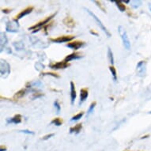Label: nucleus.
<instances>
[{"label":"nucleus","mask_w":151,"mask_h":151,"mask_svg":"<svg viewBox=\"0 0 151 151\" xmlns=\"http://www.w3.org/2000/svg\"><path fill=\"white\" fill-rule=\"evenodd\" d=\"M149 8H150V10H151V3H150V4H149Z\"/></svg>","instance_id":"35"},{"label":"nucleus","mask_w":151,"mask_h":151,"mask_svg":"<svg viewBox=\"0 0 151 151\" xmlns=\"http://www.w3.org/2000/svg\"><path fill=\"white\" fill-rule=\"evenodd\" d=\"M6 148H3V146H2V147H1V150H0V151H6Z\"/></svg>","instance_id":"34"},{"label":"nucleus","mask_w":151,"mask_h":151,"mask_svg":"<svg viewBox=\"0 0 151 151\" xmlns=\"http://www.w3.org/2000/svg\"><path fill=\"white\" fill-rule=\"evenodd\" d=\"M74 36H63V37H60L58 38H55V39H50V40L53 43H58V44H60V43H64V42H68V41H70L74 38Z\"/></svg>","instance_id":"6"},{"label":"nucleus","mask_w":151,"mask_h":151,"mask_svg":"<svg viewBox=\"0 0 151 151\" xmlns=\"http://www.w3.org/2000/svg\"><path fill=\"white\" fill-rule=\"evenodd\" d=\"M83 115H84V112H80L78 114L75 115L71 118V121H78V119H80L83 116Z\"/></svg>","instance_id":"26"},{"label":"nucleus","mask_w":151,"mask_h":151,"mask_svg":"<svg viewBox=\"0 0 151 151\" xmlns=\"http://www.w3.org/2000/svg\"><path fill=\"white\" fill-rule=\"evenodd\" d=\"M84 10H86V12L88 13V14H89L90 15V16H91L92 17H93V18L94 20L96 21V22L97 23V25H98V26H99V27L101 28V29L102 31H103V32H104V33H105V34L107 35V37H111V33H110V32H109V30L107 29L106 28H105V26H104V25H103V23L101 22V21L100 20L99 18H98V17H97V16H96V15L94 14L92 12L91 10H89V9H87V8H86V7H84Z\"/></svg>","instance_id":"3"},{"label":"nucleus","mask_w":151,"mask_h":151,"mask_svg":"<svg viewBox=\"0 0 151 151\" xmlns=\"http://www.w3.org/2000/svg\"><path fill=\"white\" fill-rule=\"evenodd\" d=\"M93 2L94 3H96L97 6H98V7H100V9H101V10L103 11V12H104V13L106 12V11H105V9L104 8V6H101V2H99V1H93Z\"/></svg>","instance_id":"28"},{"label":"nucleus","mask_w":151,"mask_h":151,"mask_svg":"<svg viewBox=\"0 0 151 151\" xmlns=\"http://www.w3.org/2000/svg\"><path fill=\"white\" fill-rule=\"evenodd\" d=\"M14 47L16 48V50H22L24 48V45L22 42H14Z\"/></svg>","instance_id":"25"},{"label":"nucleus","mask_w":151,"mask_h":151,"mask_svg":"<svg viewBox=\"0 0 151 151\" xmlns=\"http://www.w3.org/2000/svg\"><path fill=\"white\" fill-rule=\"evenodd\" d=\"M82 129V124H78L74 127H72L70 128V133H79Z\"/></svg>","instance_id":"17"},{"label":"nucleus","mask_w":151,"mask_h":151,"mask_svg":"<svg viewBox=\"0 0 151 151\" xmlns=\"http://www.w3.org/2000/svg\"><path fill=\"white\" fill-rule=\"evenodd\" d=\"M111 2H113V3H115L116 4L117 7H118V9H119L121 12H124V11H125V10H126V6H125V5H124V3H123L122 1H111Z\"/></svg>","instance_id":"18"},{"label":"nucleus","mask_w":151,"mask_h":151,"mask_svg":"<svg viewBox=\"0 0 151 151\" xmlns=\"http://www.w3.org/2000/svg\"><path fill=\"white\" fill-rule=\"evenodd\" d=\"M63 22L67 26H68L69 28H74V25H75V22H74V20L72 19L70 17H66L63 21Z\"/></svg>","instance_id":"16"},{"label":"nucleus","mask_w":151,"mask_h":151,"mask_svg":"<svg viewBox=\"0 0 151 151\" xmlns=\"http://www.w3.org/2000/svg\"><path fill=\"white\" fill-rule=\"evenodd\" d=\"M118 31H119V36L121 37L124 46L127 50H130L131 49V42H130V40H129L128 37H127L125 29L122 25H119L118 27Z\"/></svg>","instance_id":"1"},{"label":"nucleus","mask_w":151,"mask_h":151,"mask_svg":"<svg viewBox=\"0 0 151 151\" xmlns=\"http://www.w3.org/2000/svg\"><path fill=\"white\" fill-rule=\"evenodd\" d=\"M90 33L93 35H95V36H97V37H98V33L96 32H94V31H93V30H90Z\"/></svg>","instance_id":"33"},{"label":"nucleus","mask_w":151,"mask_h":151,"mask_svg":"<svg viewBox=\"0 0 151 151\" xmlns=\"http://www.w3.org/2000/svg\"><path fill=\"white\" fill-rule=\"evenodd\" d=\"M96 104H97V102H96V101L92 102L91 104H90V106H89V110H88V111H87L86 117L89 116V115L91 114L92 112H93L94 108H95V106H96Z\"/></svg>","instance_id":"22"},{"label":"nucleus","mask_w":151,"mask_h":151,"mask_svg":"<svg viewBox=\"0 0 151 151\" xmlns=\"http://www.w3.org/2000/svg\"><path fill=\"white\" fill-rule=\"evenodd\" d=\"M20 132L26 134H34V132L29 131V130H22V131H20Z\"/></svg>","instance_id":"29"},{"label":"nucleus","mask_w":151,"mask_h":151,"mask_svg":"<svg viewBox=\"0 0 151 151\" xmlns=\"http://www.w3.org/2000/svg\"><path fill=\"white\" fill-rule=\"evenodd\" d=\"M108 58H109V60L110 63H111L112 66L114 64V59H113V53L111 52V50L110 47H108Z\"/></svg>","instance_id":"19"},{"label":"nucleus","mask_w":151,"mask_h":151,"mask_svg":"<svg viewBox=\"0 0 151 151\" xmlns=\"http://www.w3.org/2000/svg\"><path fill=\"white\" fill-rule=\"evenodd\" d=\"M69 66V64L66 63L65 61H63V62H58L55 63H51L49 65V67L53 70H58V69H63V68H66Z\"/></svg>","instance_id":"9"},{"label":"nucleus","mask_w":151,"mask_h":151,"mask_svg":"<svg viewBox=\"0 0 151 151\" xmlns=\"http://www.w3.org/2000/svg\"><path fill=\"white\" fill-rule=\"evenodd\" d=\"M55 135V134H47V135H45L44 138H43V140H47V139H50V138H52V137H53Z\"/></svg>","instance_id":"31"},{"label":"nucleus","mask_w":151,"mask_h":151,"mask_svg":"<svg viewBox=\"0 0 151 151\" xmlns=\"http://www.w3.org/2000/svg\"><path fill=\"white\" fill-rule=\"evenodd\" d=\"M84 45L85 42H83V41H74V42L68 43L67 45V47L76 51V50L79 49L80 47H83Z\"/></svg>","instance_id":"8"},{"label":"nucleus","mask_w":151,"mask_h":151,"mask_svg":"<svg viewBox=\"0 0 151 151\" xmlns=\"http://www.w3.org/2000/svg\"><path fill=\"white\" fill-rule=\"evenodd\" d=\"M137 72L138 75L140 77H143L146 73V63L145 61H140L137 65Z\"/></svg>","instance_id":"5"},{"label":"nucleus","mask_w":151,"mask_h":151,"mask_svg":"<svg viewBox=\"0 0 151 151\" xmlns=\"http://www.w3.org/2000/svg\"><path fill=\"white\" fill-rule=\"evenodd\" d=\"M88 89H82L80 90V101H79V105L83 103V102L86 100V98L88 97Z\"/></svg>","instance_id":"13"},{"label":"nucleus","mask_w":151,"mask_h":151,"mask_svg":"<svg viewBox=\"0 0 151 151\" xmlns=\"http://www.w3.org/2000/svg\"><path fill=\"white\" fill-rule=\"evenodd\" d=\"M22 122V116L20 114L15 115L14 116L13 118H10V119H7V124H20Z\"/></svg>","instance_id":"15"},{"label":"nucleus","mask_w":151,"mask_h":151,"mask_svg":"<svg viewBox=\"0 0 151 151\" xmlns=\"http://www.w3.org/2000/svg\"><path fill=\"white\" fill-rule=\"evenodd\" d=\"M3 13H5V14H9V13L11 11V10L10 9H3Z\"/></svg>","instance_id":"32"},{"label":"nucleus","mask_w":151,"mask_h":151,"mask_svg":"<svg viewBox=\"0 0 151 151\" xmlns=\"http://www.w3.org/2000/svg\"><path fill=\"white\" fill-rule=\"evenodd\" d=\"M142 4L141 1H139V0H134V1H131V6L134 9H136V8L139 7Z\"/></svg>","instance_id":"21"},{"label":"nucleus","mask_w":151,"mask_h":151,"mask_svg":"<svg viewBox=\"0 0 151 151\" xmlns=\"http://www.w3.org/2000/svg\"><path fill=\"white\" fill-rule=\"evenodd\" d=\"M7 37L5 32H1V37H0V45H1V52H3V49L5 48L6 45L7 44Z\"/></svg>","instance_id":"12"},{"label":"nucleus","mask_w":151,"mask_h":151,"mask_svg":"<svg viewBox=\"0 0 151 151\" xmlns=\"http://www.w3.org/2000/svg\"><path fill=\"white\" fill-rule=\"evenodd\" d=\"M70 99H71V104L73 105L74 103V101L76 99L77 94H76V90H75V86L73 82H70Z\"/></svg>","instance_id":"11"},{"label":"nucleus","mask_w":151,"mask_h":151,"mask_svg":"<svg viewBox=\"0 0 151 151\" xmlns=\"http://www.w3.org/2000/svg\"><path fill=\"white\" fill-rule=\"evenodd\" d=\"M18 29H19V24L16 19L8 22L6 25V30L9 32H17Z\"/></svg>","instance_id":"4"},{"label":"nucleus","mask_w":151,"mask_h":151,"mask_svg":"<svg viewBox=\"0 0 151 151\" xmlns=\"http://www.w3.org/2000/svg\"><path fill=\"white\" fill-rule=\"evenodd\" d=\"M25 94V89H21L20 91L17 92L14 95V98H21V97H22Z\"/></svg>","instance_id":"23"},{"label":"nucleus","mask_w":151,"mask_h":151,"mask_svg":"<svg viewBox=\"0 0 151 151\" xmlns=\"http://www.w3.org/2000/svg\"><path fill=\"white\" fill-rule=\"evenodd\" d=\"M82 56L78 53H76V52H74V53H72V54L69 55H67V57L64 59V61L66 63L70 62V61H71V60H78V59H81Z\"/></svg>","instance_id":"14"},{"label":"nucleus","mask_w":151,"mask_h":151,"mask_svg":"<svg viewBox=\"0 0 151 151\" xmlns=\"http://www.w3.org/2000/svg\"><path fill=\"white\" fill-rule=\"evenodd\" d=\"M54 106L55 108L56 109V112H57L58 114L60 112V109H61V107H60V103H59V101H55L54 102Z\"/></svg>","instance_id":"27"},{"label":"nucleus","mask_w":151,"mask_h":151,"mask_svg":"<svg viewBox=\"0 0 151 151\" xmlns=\"http://www.w3.org/2000/svg\"><path fill=\"white\" fill-rule=\"evenodd\" d=\"M43 75H51V76H53L55 78H60L59 75H57L56 74H55V73H51V72H47V73H44L42 74Z\"/></svg>","instance_id":"30"},{"label":"nucleus","mask_w":151,"mask_h":151,"mask_svg":"<svg viewBox=\"0 0 151 151\" xmlns=\"http://www.w3.org/2000/svg\"><path fill=\"white\" fill-rule=\"evenodd\" d=\"M0 61H1L0 62V74L3 78H6L10 74V66L3 59H1Z\"/></svg>","instance_id":"2"},{"label":"nucleus","mask_w":151,"mask_h":151,"mask_svg":"<svg viewBox=\"0 0 151 151\" xmlns=\"http://www.w3.org/2000/svg\"><path fill=\"white\" fill-rule=\"evenodd\" d=\"M32 10H33V7H32V6H29V7L25 8V10H23L22 11H21L20 14H18L15 17H16V20H19V19L22 18V17H24L25 16H26V15L29 14Z\"/></svg>","instance_id":"10"},{"label":"nucleus","mask_w":151,"mask_h":151,"mask_svg":"<svg viewBox=\"0 0 151 151\" xmlns=\"http://www.w3.org/2000/svg\"><path fill=\"white\" fill-rule=\"evenodd\" d=\"M52 124H55V126H61L63 124V121L61 120V119L60 118H55L54 119H52V122H51Z\"/></svg>","instance_id":"24"},{"label":"nucleus","mask_w":151,"mask_h":151,"mask_svg":"<svg viewBox=\"0 0 151 151\" xmlns=\"http://www.w3.org/2000/svg\"><path fill=\"white\" fill-rule=\"evenodd\" d=\"M109 70L111 71V74H112V77H113V79H114L115 82L117 81V74H116V68H115L113 66H110L109 67Z\"/></svg>","instance_id":"20"},{"label":"nucleus","mask_w":151,"mask_h":151,"mask_svg":"<svg viewBox=\"0 0 151 151\" xmlns=\"http://www.w3.org/2000/svg\"><path fill=\"white\" fill-rule=\"evenodd\" d=\"M55 14H56V13L55 14H53L52 15H51V16H49V17H47L46 19H45L44 21H42V22H40L39 23H37V24H36L35 25H33L32 27H30L29 29H36V28H40L42 27V26H44L45 25H46V24H47V23L49 22L50 21L52 20V18H53V17H55Z\"/></svg>","instance_id":"7"}]
</instances>
